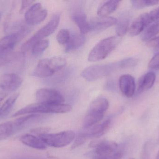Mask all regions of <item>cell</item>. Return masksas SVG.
Listing matches in <instances>:
<instances>
[{
    "mask_svg": "<svg viewBox=\"0 0 159 159\" xmlns=\"http://www.w3.org/2000/svg\"><path fill=\"white\" fill-rule=\"evenodd\" d=\"M71 105L64 104H48L37 102L32 104L16 112L12 115L13 117L26 115L37 113H55L64 114L71 111Z\"/></svg>",
    "mask_w": 159,
    "mask_h": 159,
    "instance_id": "6da1fadb",
    "label": "cell"
},
{
    "mask_svg": "<svg viewBox=\"0 0 159 159\" xmlns=\"http://www.w3.org/2000/svg\"><path fill=\"white\" fill-rule=\"evenodd\" d=\"M67 63L63 57H55L43 59L39 62L33 75L40 78L49 77L61 70Z\"/></svg>",
    "mask_w": 159,
    "mask_h": 159,
    "instance_id": "7a4b0ae2",
    "label": "cell"
},
{
    "mask_svg": "<svg viewBox=\"0 0 159 159\" xmlns=\"http://www.w3.org/2000/svg\"><path fill=\"white\" fill-rule=\"evenodd\" d=\"M61 13L57 12L52 16L51 19L45 25L40 29L29 39L21 47V51L25 53L29 49H32L34 45L37 42L43 40L45 37L50 35L53 33L57 28L60 21Z\"/></svg>",
    "mask_w": 159,
    "mask_h": 159,
    "instance_id": "3957f363",
    "label": "cell"
},
{
    "mask_svg": "<svg viewBox=\"0 0 159 159\" xmlns=\"http://www.w3.org/2000/svg\"><path fill=\"white\" fill-rule=\"evenodd\" d=\"M119 41L118 38L116 36H111L101 40L91 50L88 60L94 62L105 58L116 48Z\"/></svg>",
    "mask_w": 159,
    "mask_h": 159,
    "instance_id": "277c9868",
    "label": "cell"
},
{
    "mask_svg": "<svg viewBox=\"0 0 159 159\" xmlns=\"http://www.w3.org/2000/svg\"><path fill=\"white\" fill-rule=\"evenodd\" d=\"M74 132L66 131L56 133H45L38 135L46 145L51 147L60 148L70 144L75 137Z\"/></svg>",
    "mask_w": 159,
    "mask_h": 159,
    "instance_id": "5b68a950",
    "label": "cell"
},
{
    "mask_svg": "<svg viewBox=\"0 0 159 159\" xmlns=\"http://www.w3.org/2000/svg\"><path fill=\"white\" fill-rule=\"evenodd\" d=\"M119 69L118 62L107 64H97L86 68L81 73V75L88 81H93Z\"/></svg>",
    "mask_w": 159,
    "mask_h": 159,
    "instance_id": "8992f818",
    "label": "cell"
},
{
    "mask_svg": "<svg viewBox=\"0 0 159 159\" xmlns=\"http://www.w3.org/2000/svg\"><path fill=\"white\" fill-rule=\"evenodd\" d=\"M47 14V10L43 7L42 4L40 3H36L34 4L26 11L25 21L30 26L36 25L43 21Z\"/></svg>",
    "mask_w": 159,
    "mask_h": 159,
    "instance_id": "52a82bcc",
    "label": "cell"
},
{
    "mask_svg": "<svg viewBox=\"0 0 159 159\" xmlns=\"http://www.w3.org/2000/svg\"><path fill=\"white\" fill-rule=\"evenodd\" d=\"M35 97L38 102L43 103L62 104L65 101L59 91L52 89H40L36 91Z\"/></svg>",
    "mask_w": 159,
    "mask_h": 159,
    "instance_id": "ba28073f",
    "label": "cell"
},
{
    "mask_svg": "<svg viewBox=\"0 0 159 159\" xmlns=\"http://www.w3.org/2000/svg\"><path fill=\"white\" fill-rule=\"evenodd\" d=\"M22 83V78L16 74H4L0 77V88L4 91H15L20 87Z\"/></svg>",
    "mask_w": 159,
    "mask_h": 159,
    "instance_id": "9c48e42d",
    "label": "cell"
},
{
    "mask_svg": "<svg viewBox=\"0 0 159 159\" xmlns=\"http://www.w3.org/2000/svg\"><path fill=\"white\" fill-rule=\"evenodd\" d=\"M24 37L17 32L4 36L0 39V55L11 53L18 43Z\"/></svg>",
    "mask_w": 159,
    "mask_h": 159,
    "instance_id": "30bf717a",
    "label": "cell"
},
{
    "mask_svg": "<svg viewBox=\"0 0 159 159\" xmlns=\"http://www.w3.org/2000/svg\"><path fill=\"white\" fill-rule=\"evenodd\" d=\"M90 147H95L93 155L103 156L115 153L117 151V144L113 141H101L92 142Z\"/></svg>",
    "mask_w": 159,
    "mask_h": 159,
    "instance_id": "8fae6325",
    "label": "cell"
},
{
    "mask_svg": "<svg viewBox=\"0 0 159 159\" xmlns=\"http://www.w3.org/2000/svg\"><path fill=\"white\" fill-rule=\"evenodd\" d=\"M152 23L148 13L142 14L131 25L129 30L130 35L131 36L138 35Z\"/></svg>",
    "mask_w": 159,
    "mask_h": 159,
    "instance_id": "7c38bea8",
    "label": "cell"
},
{
    "mask_svg": "<svg viewBox=\"0 0 159 159\" xmlns=\"http://www.w3.org/2000/svg\"><path fill=\"white\" fill-rule=\"evenodd\" d=\"M119 85L121 93L125 97L131 98L134 95L136 88L135 80L130 75L121 76L119 80Z\"/></svg>",
    "mask_w": 159,
    "mask_h": 159,
    "instance_id": "4fadbf2b",
    "label": "cell"
},
{
    "mask_svg": "<svg viewBox=\"0 0 159 159\" xmlns=\"http://www.w3.org/2000/svg\"><path fill=\"white\" fill-rule=\"evenodd\" d=\"M117 20L116 18L112 17H100L95 18L91 21L89 22L90 26V31H102L106 30L112 25L116 24Z\"/></svg>",
    "mask_w": 159,
    "mask_h": 159,
    "instance_id": "5bb4252c",
    "label": "cell"
},
{
    "mask_svg": "<svg viewBox=\"0 0 159 159\" xmlns=\"http://www.w3.org/2000/svg\"><path fill=\"white\" fill-rule=\"evenodd\" d=\"M156 76L153 72H148L142 77L138 82L137 92L141 93L152 87L155 84Z\"/></svg>",
    "mask_w": 159,
    "mask_h": 159,
    "instance_id": "9a60e30c",
    "label": "cell"
},
{
    "mask_svg": "<svg viewBox=\"0 0 159 159\" xmlns=\"http://www.w3.org/2000/svg\"><path fill=\"white\" fill-rule=\"evenodd\" d=\"M20 141L27 146L35 149L44 150L46 149L47 145L38 137L30 134L22 135L20 138Z\"/></svg>",
    "mask_w": 159,
    "mask_h": 159,
    "instance_id": "2e32d148",
    "label": "cell"
},
{
    "mask_svg": "<svg viewBox=\"0 0 159 159\" xmlns=\"http://www.w3.org/2000/svg\"><path fill=\"white\" fill-rule=\"evenodd\" d=\"M111 121L107 119L101 124L95 125L92 128L89 129L88 132L84 133L87 138L88 137H99L103 135L109 129Z\"/></svg>",
    "mask_w": 159,
    "mask_h": 159,
    "instance_id": "e0dca14e",
    "label": "cell"
},
{
    "mask_svg": "<svg viewBox=\"0 0 159 159\" xmlns=\"http://www.w3.org/2000/svg\"><path fill=\"white\" fill-rule=\"evenodd\" d=\"M19 130L14 120L1 123L0 124V141L6 140Z\"/></svg>",
    "mask_w": 159,
    "mask_h": 159,
    "instance_id": "ac0fdd59",
    "label": "cell"
},
{
    "mask_svg": "<svg viewBox=\"0 0 159 159\" xmlns=\"http://www.w3.org/2000/svg\"><path fill=\"white\" fill-rule=\"evenodd\" d=\"M72 19L78 26L81 34L84 35L90 31L89 22H88L87 16L83 12L75 13L72 16Z\"/></svg>",
    "mask_w": 159,
    "mask_h": 159,
    "instance_id": "d6986e66",
    "label": "cell"
},
{
    "mask_svg": "<svg viewBox=\"0 0 159 159\" xmlns=\"http://www.w3.org/2000/svg\"><path fill=\"white\" fill-rule=\"evenodd\" d=\"M86 41V38L82 34L74 33L71 35L69 42L66 44L65 52H70L81 47Z\"/></svg>",
    "mask_w": 159,
    "mask_h": 159,
    "instance_id": "ffe728a7",
    "label": "cell"
},
{
    "mask_svg": "<svg viewBox=\"0 0 159 159\" xmlns=\"http://www.w3.org/2000/svg\"><path fill=\"white\" fill-rule=\"evenodd\" d=\"M120 2V1H107L99 7L97 14L100 17H107L117 8Z\"/></svg>",
    "mask_w": 159,
    "mask_h": 159,
    "instance_id": "44dd1931",
    "label": "cell"
},
{
    "mask_svg": "<svg viewBox=\"0 0 159 159\" xmlns=\"http://www.w3.org/2000/svg\"><path fill=\"white\" fill-rule=\"evenodd\" d=\"M130 23L129 14L122 15L118 21H117L116 30V34L120 37L123 36L128 32Z\"/></svg>",
    "mask_w": 159,
    "mask_h": 159,
    "instance_id": "7402d4cb",
    "label": "cell"
},
{
    "mask_svg": "<svg viewBox=\"0 0 159 159\" xmlns=\"http://www.w3.org/2000/svg\"><path fill=\"white\" fill-rule=\"evenodd\" d=\"M109 107V103L105 98H100L94 100L90 105L89 111L104 114Z\"/></svg>",
    "mask_w": 159,
    "mask_h": 159,
    "instance_id": "603a6c76",
    "label": "cell"
},
{
    "mask_svg": "<svg viewBox=\"0 0 159 159\" xmlns=\"http://www.w3.org/2000/svg\"><path fill=\"white\" fill-rule=\"evenodd\" d=\"M103 114L89 111L83 121V128L89 129L102 119Z\"/></svg>",
    "mask_w": 159,
    "mask_h": 159,
    "instance_id": "cb8c5ba5",
    "label": "cell"
},
{
    "mask_svg": "<svg viewBox=\"0 0 159 159\" xmlns=\"http://www.w3.org/2000/svg\"><path fill=\"white\" fill-rule=\"evenodd\" d=\"M19 94H15L9 97L0 107V118L6 116L12 110Z\"/></svg>",
    "mask_w": 159,
    "mask_h": 159,
    "instance_id": "d4e9b609",
    "label": "cell"
},
{
    "mask_svg": "<svg viewBox=\"0 0 159 159\" xmlns=\"http://www.w3.org/2000/svg\"><path fill=\"white\" fill-rule=\"evenodd\" d=\"M159 33V24L153 23L146 28L142 35L143 41H149L154 38Z\"/></svg>",
    "mask_w": 159,
    "mask_h": 159,
    "instance_id": "484cf974",
    "label": "cell"
},
{
    "mask_svg": "<svg viewBox=\"0 0 159 159\" xmlns=\"http://www.w3.org/2000/svg\"><path fill=\"white\" fill-rule=\"evenodd\" d=\"M132 6L136 9H142L147 7L152 6L159 3V1L133 0L131 1Z\"/></svg>",
    "mask_w": 159,
    "mask_h": 159,
    "instance_id": "4316f807",
    "label": "cell"
},
{
    "mask_svg": "<svg viewBox=\"0 0 159 159\" xmlns=\"http://www.w3.org/2000/svg\"><path fill=\"white\" fill-rule=\"evenodd\" d=\"M49 43L48 40H42L36 43L32 48V52L34 56L42 54L48 47Z\"/></svg>",
    "mask_w": 159,
    "mask_h": 159,
    "instance_id": "83f0119b",
    "label": "cell"
},
{
    "mask_svg": "<svg viewBox=\"0 0 159 159\" xmlns=\"http://www.w3.org/2000/svg\"><path fill=\"white\" fill-rule=\"evenodd\" d=\"M70 33L68 30L61 29L57 35V40L61 44H67L70 40Z\"/></svg>",
    "mask_w": 159,
    "mask_h": 159,
    "instance_id": "f1b7e54d",
    "label": "cell"
},
{
    "mask_svg": "<svg viewBox=\"0 0 159 159\" xmlns=\"http://www.w3.org/2000/svg\"><path fill=\"white\" fill-rule=\"evenodd\" d=\"M119 63L120 69H124L135 66L138 61L136 59L130 58L119 61Z\"/></svg>",
    "mask_w": 159,
    "mask_h": 159,
    "instance_id": "f546056e",
    "label": "cell"
},
{
    "mask_svg": "<svg viewBox=\"0 0 159 159\" xmlns=\"http://www.w3.org/2000/svg\"><path fill=\"white\" fill-rule=\"evenodd\" d=\"M123 157V153L121 151H117L115 153L103 156H98L93 155V159H121Z\"/></svg>",
    "mask_w": 159,
    "mask_h": 159,
    "instance_id": "4dcf8cb0",
    "label": "cell"
},
{
    "mask_svg": "<svg viewBox=\"0 0 159 159\" xmlns=\"http://www.w3.org/2000/svg\"><path fill=\"white\" fill-rule=\"evenodd\" d=\"M87 137L86 135L84 134V133H80V135L77 136V138L73 144L72 145L71 149H75L81 146V145L84 144L86 142L87 139Z\"/></svg>",
    "mask_w": 159,
    "mask_h": 159,
    "instance_id": "1f68e13d",
    "label": "cell"
},
{
    "mask_svg": "<svg viewBox=\"0 0 159 159\" xmlns=\"http://www.w3.org/2000/svg\"><path fill=\"white\" fill-rule=\"evenodd\" d=\"M148 67L153 70H159V52L150 60L148 63Z\"/></svg>",
    "mask_w": 159,
    "mask_h": 159,
    "instance_id": "d6a6232c",
    "label": "cell"
},
{
    "mask_svg": "<svg viewBox=\"0 0 159 159\" xmlns=\"http://www.w3.org/2000/svg\"><path fill=\"white\" fill-rule=\"evenodd\" d=\"M151 22L159 24V7L151 11L148 13Z\"/></svg>",
    "mask_w": 159,
    "mask_h": 159,
    "instance_id": "836d02e7",
    "label": "cell"
},
{
    "mask_svg": "<svg viewBox=\"0 0 159 159\" xmlns=\"http://www.w3.org/2000/svg\"><path fill=\"white\" fill-rule=\"evenodd\" d=\"M147 45L149 47L159 49V36L149 40L147 43Z\"/></svg>",
    "mask_w": 159,
    "mask_h": 159,
    "instance_id": "e575fe53",
    "label": "cell"
},
{
    "mask_svg": "<svg viewBox=\"0 0 159 159\" xmlns=\"http://www.w3.org/2000/svg\"><path fill=\"white\" fill-rule=\"evenodd\" d=\"M49 130H50V129L48 128H40L32 129L30 131L32 133L39 135H41V134L47 133H48Z\"/></svg>",
    "mask_w": 159,
    "mask_h": 159,
    "instance_id": "d590c367",
    "label": "cell"
},
{
    "mask_svg": "<svg viewBox=\"0 0 159 159\" xmlns=\"http://www.w3.org/2000/svg\"><path fill=\"white\" fill-rule=\"evenodd\" d=\"M34 2L33 1H23L21 2V7H20V13H23V11L27 8L32 4Z\"/></svg>",
    "mask_w": 159,
    "mask_h": 159,
    "instance_id": "8d00e7d4",
    "label": "cell"
},
{
    "mask_svg": "<svg viewBox=\"0 0 159 159\" xmlns=\"http://www.w3.org/2000/svg\"><path fill=\"white\" fill-rule=\"evenodd\" d=\"M156 159H159V150L158 152L157 155V157H156Z\"/></svg>",
    "mask_w": 159,
    "mask_h": 159,
    "instance_id": "74e56055",
    "label": "cell"
},
{
    "mask_svg": "<svg viewBox=\"0 0 159 159\" xmlns=\"http://www.w3.org/2000/svg\"><path fill=\"white\" fill-rule=\"evenodd\" d=\"M1 17H2V15H1V13H0V20H1Z\"/></svg>",
    "mask_w": 159,
    "mask_h": 159,
    "instance_id": "f35d334b",
    "label": "cell"
},
{
    "mask_svg": "<svg viewBox=\"0 0 159 159\" xmlns=\"http://www.w3.org/2000/svg\"><path fill=\"white\" fill-rule=\"evenodd\" d=\"M134 159V158H131V159Z\"/></svg>",
    "mask_w": 159,
    "mask_h": 159,
    "instance_id": "ab89813d",
    "label": "cell"
}]
</instances>
